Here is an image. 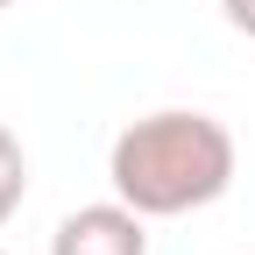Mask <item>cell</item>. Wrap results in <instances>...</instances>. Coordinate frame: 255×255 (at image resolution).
I'll use <instances>...</instances> for the list:
<instances>
[{"label":"cell","instance_id":"obj_1","mask_svg":"<svg viewBox=\"0 0 255 255\" xmlns=\"http://www.w3.org/2000/svg\"><path fill=\"white\" fill-rule=\"evenodd\" d=\"M107 177H114V199H128L149 220L199 213L234 184V135L199 107L142 114V121H128L114 135Z\"/></svg>","mask_w":255,"mask_h":255},{"label":"cell","instance_id":"obj_2","mask_svg":"<svg viewBox=\"0 0 255 255\" xmlns=\"http://www.w3.org/2000/svg\"><path fill=\"white\" fill-rule=\"evenodd\" d=\"M50 255H149V213H135L128 199H100L57 220Z\"/></svg>","mask_w":255,"mask_h":255},{"label":"cell","instance_id":"obj_3","mask_svg":"<svg viewBox=\"0 0 255 255\" xmlns=\"http://www.w3.org/2000/svg\"><path fill=\"white\" fill-rule=\"evenodd\" d=\"M21 199H28V156H21V142L0 128V227L21 213Z\"/></svg>","mask_w":255,"mask_h":255},{"label":"cell","instance_id":"obj_4","mask_svg":"<svg viewBox=\"0 0 255 255\" xmlns=\"http://www.w3.org/2000/svg\"><path fill=\"white\" fill-rule=\"evenodd\" d=\"M220 14H227V28H241V36H255V0H220Z\"/></svg>","mask_w":255,"mask_h":255},{"label":"cell","instance_id":"obj_5","mask_svg":"<svg viewBox=\"0 0 255 255\" xmlns=\"http://www.w3.org/2000/svg\"><path fill=\"white\" fill-rule=\"evenodd\" d=\"M0 7H14V0H0Z\"/></svg>","mask_w":255,"mask_h":255},{"label":"cell","instance_id":"obj_6","mask_svg":"<svg viewBox=\"0 0 255 255\" xmlns=\"http://www.w3.org/2000/svg\"><path fill=\"white\" fill-rule=\"evenodd\" d=\"M0 255H7V248H0Z\"/></svg>","mask_w":255,"mask_h":255}]
</instances>
